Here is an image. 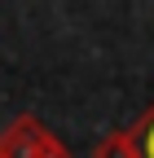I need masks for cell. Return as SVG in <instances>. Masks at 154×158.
<instances>
[{
    "mask_svg": "<svg viewBox=\"0 0 154 158\" xmlns=\"http://www.w3.org/2000/svg\"><path fill=\"white\" fill-rule=\"evenodd\" d=\"M0 158H71V149L35 114H18L0 132Z\"/></svg>",
    "mask_w": 154,
    "mask_h": 158,
    "instance_id": "obj_1",
    "label": "cell"
},
{
    "mask_svg": "<svg viewBox=\"0 0 154 158\" xmlns=\"http://www.w3.org/2000/svg\"><path fill=\"white\" fill-rule=\"evenodd\" d=\"M92 158H137V145H132V127L106 132L97 145H92Z\"/></svg>",
    "mask_w": 154,
    "mask_h": 158,
    "instance_id": "obj_2",
    "label": "cell"
},
{
    "mask_svg": "<svg viewBox=\"0 0 154 158\" xmlns=\"http://www.w3.org/2000/svg\"><path fill=\"white\" fill-rule=\"evenodd\" d=\"M132 145H137V158H154V106L141 114V123L132 127Z\"/></svg>",
    "mask_w": 154,
    "mask_h": 158,
    "instance_id": "obj_3",
    "label": "cell"
}]
</instances>
